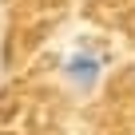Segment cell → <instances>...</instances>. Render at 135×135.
<instances>
[{"label":"cell","instance_id":"obj_1","mask_svg":"<svg viewBox=\"0 0 135 135\" xmlns=\"http://www.w3.org/2000/svg\"><path fill=\"white\" fill-rule=\"evenodd\" d=\"M107 60H111V52H107L103 40H95V36H80V40L72 44V52L64 56L60 76H64V84L72 88V91L88 95V91H95V88L103 84Z\"/></svg>","mask_w":135,"mask_h":135}]
</instances>
